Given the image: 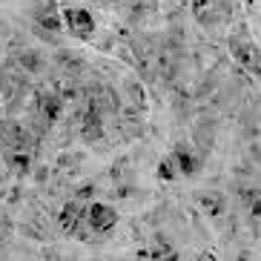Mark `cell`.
Here are the masks:
<instances>
[{
    "label": "cell",
    "mask_w": 261,
    "mask_h": 261,
    "mask_svg": "<svg viewBox=\"0 0 261 261\" xmlns=\"http://www.w3.org/2000/svg\"><path fill=\"white\" fill-rule=\"evenodd\" d=\"M81 221H84V224H89L92 230L107 232V230H112V227H115L118 213H115L112 207H107V204H92V207H89L84 215H81Z\"/></svg>",
    "instance_id": "obj_1"
},
{
    "label": "cell",
    "mask_w": 261,
    "mask_h": 261,
    "mask_svg": "<svg viewBox=\"0 0 261 261\" xmlns=\"http://www.w3.org/2000/svg\"><path fill=\"white\" fill-rule=\"evenodd\" d=\"M63 20H66V26L72 29V35H77V38H89L95 32V17L89 15L86 9H77V6L63 9Z\"/></svg>",
    "instance_id": "obj_2"
},
{
    "label": "cell",
    "mask_w": 261,
    "mask_h": 261,
    "mask_svg": "<svg viewBox=\"0 0 261 261\" xmlns=\"http://www.w3.org/2000/svg\"><path fill=\"white\" fill-rule=\"evenodd\" d=\"M38 109H40V115L46 118V121H55V118L63 112V95H58V92H40L38 95Z\"/></svg>",
    "instance_id": "obj_3"
},
{
    "label": "cell",
    "mask_w": 261,
    "mask_h": 261,
    "mask_svg": "<svg viewBox=\"0 0 261 261\" xmlns=\"http://www.w3.org/2000/svg\"><path fill=\"white\" fill-rule=\"evenodd\" d=\"M172 161H175V167H178L181 175H195V172L201 169V161L195 158V155H190L187 149H178V152L172 155Z\"/></svg>",
    "instance_id": "obj_4"
},
{
    "label": "cell",
    "mask_w": 261,
    "mask_h": 261,
    "mask_svg": "<svg viewBox=\"0 0 261 261\" xmlns=\"http://www.w3.org/2000/svg\"><path fill=\"white\" fill-rule=\"evenodd\" d=\"M198 204L204 207V213L218 215V213L224 210V195H218V192H201V195H198Z\"/></svg>",
    "instance_id": "obj_5"
},
{
    "label": "cell",
    "mask_w": 261,
    "mask_h": 261,
    "mask_svg": "<svg viewBox=\"0 0 261 261\" xmlns=\"http://www.w3.org/2000/svg\"><path fill=\"white\" fill-rule=\"evenodd\" d=\"M63 26V20L58 17L55 9H40L38 12V29H46V32H58Z\"/></svg>",
    "instance_id": "obj_6"
},
{
    "label": "cell",
    "mask_w": 261,
    "mask_h": 261,
    "mask_svg": "<svg viewBox=\"0 0 261 261\" xmlns=\"http://www.w3.org/2000/svg\"><path fill=\"white\" fill-rule=\"evenodd\" d=\"M81 215H84V210L77 207V204H66V207L61 210V227L63 230H75Z\"/></svg>",
    "instance_id": "obj_7"
},
{
    "label": "cell",
    "mask_w": 261,
    "mask_h": 261,
    "mask_svg": "<svg viewBox=\"0 0 261 261\" xmlns=\"http://www.w3.org/2000/svg\"><path fill=\"white\" fill-rule=\"evenodd\" d=\"M6 161H9V167L12 169H17V172H23L26 167H29V152H26V149H12V152L6 155Z\"/></svg>",
    "instance_id": "obj_8"
},
{
    "label": "cell",
    "mask_w": 261,
    "mask_h": 261,
    "mask_svg": "<svg viewBox=\"0 0 261 261\" xmlns=\"http://www.w3.org/2000/svg\"><path fill=\"white\" fill-rule=\"evenodd\" d=\"M17 63H20L26 72H40V69H43V58L35 55V52H23L20 58H17Z\"/></svg>",
    "instance_id": "obj_9"
},
{
    "label": "cell",
    "mask_w": 261,
    "mask_h": 261,
    "mask_svg": "<svg viewBox=\"0 0 261 261\" xmlns=\"http://www.w3.org/2000/svg\"><path fill=\"white\" fill-rule=\"evenodd\" d=\"M241 198L247 201V210H250L255 218H261V192H255V190H241Z\"/></svg>",
    "instance_id": "obj_10"
},
{
    "label": "cell",
    "mask_w": 261,
    "mask_h": 261,
    "mask_svg": "<svg viewBox=\"0 0 261 261\" xmlns=\"http://www.w3.org/2000/svg\"><path fill=\"white\" fill-rule=\"evenodd\" d=\"M178 175H181V172H178V167H175V161H172V158H167V161L158 167V178H164V181H175Z\"/></svg>",
    "instance_id": "obj_11"
}]
</instances>
